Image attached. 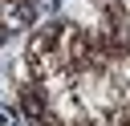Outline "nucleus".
Masks as SVG:
<instances>
[{"mask_svg": "<svg viewBox=\"0 0 130 126\" xmlns=\"http://www.w3.org/2000/svg\"><path fill=\"white\" fill-rule=\"evenodd\" d=\"M16 102H20V110L32 118V122H41L45 114H53V93H49V85H41V81H20V89H16Z\"/></svg>", "mask_w": 130, "mask_h": 126, "instance_id": "nucleus-1", "label": "nucleus"}]
</instances>
